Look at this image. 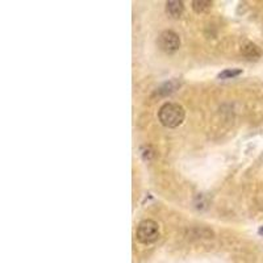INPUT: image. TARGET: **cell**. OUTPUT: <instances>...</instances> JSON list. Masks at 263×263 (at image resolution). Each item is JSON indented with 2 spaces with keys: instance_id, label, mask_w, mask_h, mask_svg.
Here are the masks:
<instances>
[{
  "instance_id": "6da1fadb",
  "label": "cell",
  "mask_w": 263,
  "mask_h": 263,
  "mask_svg": "<svg viewBox=\"0 0 263 263\" xmlns=\"http://www.w3.org/2000/svg\"><path fill=\"white\" fill-rule=\"evenodd\" d=\"M160 124L166 128H177L184 121V108L178 103H166L158 112Z\"/></svg>"
},
{
  "instance_id": "7a4b0ae2",
  "label": "cell",
  "mask_w": 263,
  "mask_h": 263,
  "mask_svg": "<svg viewBox=\"0 0 263 263\" xmlns=\"http://www.w3.org/2000/svg\"><path fill=\"white\" fill-rule=\"evenodd\" d=\"M136 236L137 239L145 245L156 242L159 237V226L153 220H144L138 224Z\"/></svg>"
},
{
  "instance_id": "3957f363",
  "label": "cell",
  "mask_w": 263,
  "mask_h": 263,
  "mask_svg": "<svg viewBox=\"0 0 263 263\" xmlns=\"http://www.w3.org/2000/svg\"><path fill=\"white\" fill-rule=\"evenodd\" d=\"M158 46L164 53L173 54L181 48V38L173 30H164L158 37Z\"/></svg>"
},
{
  "instance_id": "277c9868",
  "label": "cell",
  "mask_w": 263,
  "mask_h": 263,
  "mask_svg": "<svg viewBox=\"0 0 263 263\" xmlns=\"http://www.w3.org/2000/svg\"><path fill=\"white\" fill-rule=\"evenodd\" d=\"M183 11H184V5H183L182 1H178V0L167 1V4H166V12L169 13L171 17H174V19L181 17Z\"/></svg>"
},
{
  "instance_id": "5b68a950",
  "label": "cell",
  "mask_w": 263,
  "mask_h": 263,
  "mask_svg": "<svg viewBox=\"0 0 263 263\" xmlns=\"http://www.w3.org/2000/svg\"><path fill=\"white\" fill-rule=\"evenodd\" d=\"M241 52L246 58L249 59H257V58L261 57V50L253 42H245L242 46H241Z\"/></svg>"
},
{
  "instance_id": "8992f818",
  "label": "cell",
  "mask_w": 263,
  "mask_h": 263,
  "mask_svg": "<svg viewBox=\"0 0 263 263\" xmlns=\"http://www.w3.org/2000/svg\"><path fill=\"white\" fill-rule=\"evenodd\" d=\"M210 7H212V3L207 1V0H195V1H192V8L196 13L206 12Z\"/></svg>"
},
{
  "instance_id": "52a82bcc",
  "label": "cell",
  "mask_w": 263,
  "mask_h": 263,
  "mask_svg": "<svg viewBox=\"0 0 263 263\" xmlns=\"http://www.w3.org/2000/svg\"><path fill=\"white\" fill-rule=\"evenodd\" d=\"M242 71L238 70V69H228V70L222 71L221 74L218 75V78L220 79H232L236 78V77H238Z\"/></svg>"
}]
</instances>
